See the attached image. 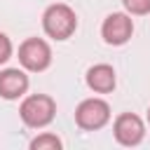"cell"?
<instances>
[{
	"label": "cell",
	"instance_id": "obj_1",
	"mask_svg": "<svg viewBox=\"0 0 150 150\" xmlns=\"http://www.w3.org/2000/svg\"><path fill=\"white\" fill-rule=\"evenodd\" d=\"M42 28L49 38L54 40H68L75 28H77V16L75 12L63 5V2H56V5H49L42 14Z\"/></svg>",
	"mask_w": 150,
	"mask_h": 150
},
{
	"label": "cell",
	"instance_id": "obj_2",
	"mask_svg": "<svg viewBox=\"0 0 150 150\" xmlns=\"http://www.w3.org/2000/svg\"><path fill=\"white\" fill-rule=\"evenodd\" d=\"M19 115H21V120H23L26 127H30V129H42V127H47V124L54 120V115H56V103H54V98L47 96V94H30V96L23 98V103H21V108H19Z\"/></svg>",
	"mask_w": 150,
	"mask_h": 150
},
{
	"label": "cell",
	"instance_id": "obj_3",
	"mask_svg": "<svg viewBox=\"0 0 150 150\" xmlns=\"http://www.w3.org/2000/svg\"><path fill=\"white\" fill-rule=\"evenodd\" d=\"M19 63L30 70V73H40L47 70L52 63V49L42 38H28L19 45Z\"/></svg>",
	"mask_w": 150,
	"mask_h": 150
},
{
	"label": "cell",
	"instance_id": "obj_4",
	"mask_svg": "<svg viewBox=\"0 0 150 150\" xmlns=\"http://www.w3.org/2000/svg\"><path fill=\"white\" fill-rule=\"evenodd\" d=\"M110 120V105L103 98H84L77 110H75V122L80 129L84 131H96L101 127H105Z\"/></svg>",
	"mask_w": 150,
	"mask_h": 150
},
{
	"label": "cell",
	"instance_id": "obj_5",
	"mask_svg": "<svg viewBox=\"0 0 150 150\" xmlns=\"http://www.w3.org/2000/svg\"><path fill=\"white\" fill-rule=\"evenodd\" d=\"M101 35H103V40L108 45H115V47L129 42V38L134 35V21H131V16L124 14V12L108 14L105 21H103V26H101Z\"/></svg>",
	"mask_w": 150,
	"mask_h": 150
},
{
	"label": "cell",
	"instance_id": "obj_6",
	"mask_svg": "<svg viewBox=\"0 0 150 150\" xmlns=\"http://www.w3.org/2000/svg\"><path fill=\"white\" fill-rule=\"evenodd\" d=\"M112 134H115V138H117L120 145L131 148V145H138V143L143 141V136H145V124H143V120H141L138 115H134V112H122V115L115 120V124H112Z\"/></svg>",
	"mask_w": 150,
	"mask_h": 150
},
{
	"label": "cell",
	"instance_id": "obj_7",
	"mask_svg": "<svg viewBox=\"0 0 150 150\" xmlns=\"http://www.w3.org/2000/svg\"><path fill=\"white\" fill-rule=\"evenodd\" d=\"M28 89V75L19 68H5L0 70V96L7 101H14L23 96Z\"/></svg>",
	"mask_w": 150,
	"mask_h": 150
},
{
	"label": "cell",
	"instance_id": "obj_8",
	"mask_svg": "<svg viewBox=\"0 0 150 150\" xmlns=\"http://www.w3.org/2000/svg\"><path fill=\"white\" fill-rule=\"evenodd\" d=\"M117 84V77H115V70L112 66L108 63H96L87 70V87L96 94H108L112 91Z\"/></svg>",
	"mask_w": 150,
	"mask_h": 150
},
{
	"label": "cell",
	"instance_id": "obj_9",
	"mask_svg": "<svg viewBox=\"0 0 150 150\" xmlns=\"http://www.w3.org/2000/svg\"><path fill=\"white\" fill-rule=\"evenodd\" d=\"M61 148H63L61 138H59L56 134H49V131L35 136V138L30 141V150H61Z\"/></svg>",
	"mask_w": 150,
	"mask_h": 150
},
{
	"label": "cell",
	"instance_id": "obj_10",
	"mask_svg": "<svg viewBox=\"0 0 150 150\" xmlns=\"http://www.w3.org/2000/svg\"><path fill=\"white\" fill-rule=\"evenodd\" d=\"M122 5L129 14H136V16L150 14V0H122Z\"/></svg>",
	"mask_w": 150,
	"mask_h": 150
},
{
	"label": "cell",
	"instance_id": "obj_11",
	"mask_svg": "<svg viewBox=\"0 0 150 150\" xmlns=\"http://www.w3.org/2000/svg\"><path fill=\"white\" fill-rule=\"evenodd\" d=\"M12 56V42L5 33H0V66L7 63V59Z\"/></svg>",
	"mask_w": 150,
	"mask_h": 150
},
{
	"label": "cell",
	"instance_id": "obj_12",
	"mask_svg": "<svg viewBox=\"0 0 150 150\" xmlns=\"http://www.w3.org/2000/svg\"><path fill=\"white\" fill-rule=\"evenodd\" d=\"M148 124H150V108H148Z\"/></svg>",
	"mask_w": 150,
	"mask_h": 150
}]
</instances>
